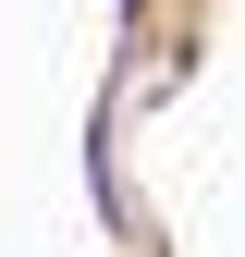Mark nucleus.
<instances>
[{
  "mask_svg": "<svg viewBox=\"0 0 245 257\" xmlns=\"http://www.w3.org/2000/svg\"><path fill=\"white\" fill-rule=\"evenodd\" d=\"M122 13H147V0H122Z\"/></svg>",
  "mask_w": 245,
  "mask_h": 257,
  "instance_id": "nucleus-1",
  "label": "nucleus"
}]
</instances>
